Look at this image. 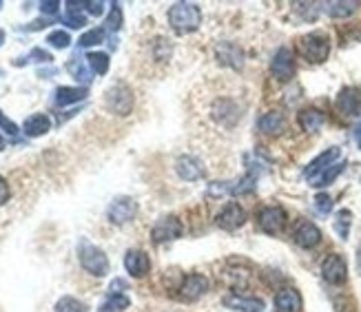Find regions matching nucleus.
<instances>
[{
    "mask_svg": "<svg viewBox=\"0 0 361 312\" xmlns=\"http://www.w3.org/2000/svg\"><path fill=\"white\" fill-rule=\"evenodd\" d=\"M209 288H211L209 279L204 275H200V273H193V275H188V277L182 279V284L178 288V297L184 304H193V301L202 299L204 294L209 292Z\"/></svg>",
    "mask_w": 361,
    "mask_h": 312,
    "instance_id": "obj_8",
    "label": "nucleus"
},
{
    "mask_svg": "<svg viewBox=\"0 0 361 312\" xmlns=\"http://www.w3.org/2000/svg\"><path fill=\"white\" fill-rule=\"evenodd\" d=\"M182 237V222L176 215H164L151 228V242L153 244H166V242H176Z\"/></svg>",
    "mask_w": 361,
    "mask_h": 312,
    "instance_id": "obj_7",
    "label": "nucleus"
},
{
    "mask_svg": "<svg viewBox=\"0 0 361 312\" xmlns=\"http://www.w3.org/2000/svg\"><path fill=\"white\" fill-rule=\"evenodd\" d=\"M322 7L331 18H348L359 9V3L357 0H331V3H324Z\"/></svg>",
    "mask_w": 361,
    "mask_h": 312,
    "instance_id": "obj_24",
    "label": "nucleus"
},
{
    "mask_svg": "<svg viewBox=\"0 0 361 312\" xmlns=\"http://www.w3.org/2000/svg\"><path fill=\"white\" fill-rule=\"evenodd\" d=\"M169 25L176 34H191L202 25V9L193 3H176L169 9Z\"/></svg>",
    "mask_w": 361,
    "mask_h": 312,
    "instance_id": "obj_2",
    "label": "nucleus"
},
{
    "mask_svg": "<svg viewBox=\"0 0 361 312\" xmlns=\"http://www.w3.org/2000/svg\"><path fill=\"white\" fill-rule=\"evenodd\" d=\"M293 242L300 248H304V251H312V248H317L322 242V230L312 222L302 220L293 232Z\"/></svg>",
    "mask_w": 361,
    "mask_h": 312,
    "instance_id": "obj_14",
    "label": "nucleus"
},
{
    "mask_svg": "<svg viewBox=\"0 0 361 312\" xmlns=\"http://www.w3.org/2000/svg\"><path fill=\"white\" fill-rule=\"evenodd\" d=\"M58 9H60V3H40V11L47 13V15L58 13Z\"/></svg>",
    "mask_w": 361,
    "mask_h": 312,
    "instance_id": "obj_42",
    "label": "nucleus"
},
{
    "mask_svg": "<svg viewBox=\"0 0 361 312\" xmlns=\"http://www.w3.org/2000/svg\"><path fill=\"white\" fill-rule=\"evenodd\" d=\"M9 197H11V191H9V184H7V180L0 175V206L3 204H7L9 201Z\"/></svg>",
    "mask_w": 361,
    "mask_h": 312,
    "instance_id": "obj_40",
    "label": "nucleus"
},
{
    "mask_svg": "<svg viewBox=\"0 0 361 312\" xmlns=\"http://www.w3.org/2000/svg\"><path fill=\"white\" fill-rule=\"evenodd\" d=\"M106 27L111 31H118L122 27V9L118 3L111 5V13H109V18H106Z\"/></svg>",
    "mask_w": 361,
    "mask_h": 312,
    "instance_id": "obj_36",
    "label": "nucleus"
},
{
    "mask_svg": "<svg viewBox=\"0 0 361 312\" xmlns=\"http://www.w3.org/2000/svg\"><path fill=\"white\" fill-rule=\"evenodd\" d=\"M222 304L235 312H262L264 310V301L259 297H246V294H240V292L228 294Z\"/></svg>",
    "mask_w": 361,
    "mask_h": 312,
    "instance_id": "obj_20",
    "label": "nucleus"
},
{
    "mask_svg": "<svg viewBox=\"0 0 361 312\" xmlns=\"http://www.w3.org/2000/svg\"><path fill=\"white\" fill-rule=\"evenodd\" d=\"M135 215H137V201L133 197H129V195L116 197L106 208V220L111 224H116V226L129 224Z\"/></svg>",
    "mask_w": 361,
    "mask_h": 312,
    "instance_id": "obj_6",
    "label": "nucleus"
},
{
    "mask_svg": "<svg viewBox=\"0 0 361 312\" xmlns=\"http://www.w3.org/2000/svg\"><path fill=\"white\" fill-rule=\"evenodd\" d=\"M339 155H341V149H337V146H331L328 151H324V153H319L315 160H312L308 166H306V170H304V175L312 182L315 177H319L326 168H331L333 164H337V160H339Z\"/></svg>",
    "mask_w": 361,
    "mask_h": 312,
    "instance_id": "obj_15",
    "label": "nucleus"
},
{
    "mask_svg": "<svg viewBox=\"0 0 361 312\" xmlns=\"http://www.w3.org/2000/svg\"><path fill=\"white\" fill-rule=\"evenodd\" d=\"M215 58L222 62V65L231 67V69H242L244 67V51L235 42H219L215 46Z\"/></svg>",
    "mask_w": 361,
    "mask_h": 312,
    "instance_id": "obj_17",
    "label": "nucleus"
},
{
    "mask_svg": "<svg viewBox=\"0 0 361 312\" xmlns=\"http://www.w3.org/2000/svg\"><path fill=\"white\" fill-rule=\"evenodd\" d=\"M27 60L29 62H51V56L36 46V49H31V54L27 56Z\"/></svg>",
    "mask_w": 361,
    "mask_h": 312,
    "instance_id": "obj_39",
    "label": "nucleus"
},
{
    "mask_svg": "<svg viewBox=\"0 0 361 312\" xmlns=\"http://www.w3.org/2000/svg\"><path fill=\"white\" fill-rule=\"evenodd\" d=\"M82 9H85V3H80V5H78V3H67L65 15H62V23H65L67 27H71V29L85 27L87 25V18H85Z\"/></svg>",
    "mask_w": 361,
    "mask_h": 312,
    "instance_id": "obj_27",
    "label": "nucleus"
},
{
    "mask_svg": "<svg viewBox=\"0 0 361 312\" xmlns=\"http://www.w3.org/2000/svg\"><path fill=\"white\" fill-rule=\"evenodd\" d=\"M133 104H135L133 91L124 82L109 87L104 93V106L116 116H129L133 111Z\"/></svg>",
    "mask_w": 361,
    "mask_h": 312,
    "instance_id": "obj_4",
    "label": "nucleus"
},
{
    "mask_svg": "<svg viewBox=\"0 0 361 312\" xmlns=\"http://www.w3.org/2000/svg\"><path fill=\"white\" fill-rule=\"evenodd\" d=\"M295 11L300 13L304 20H315L317 13L322 11V5L319 3H297L295 5Z\"/></svg>",
    "mask_w": 361,
    "mask_h": 312,
    "instance_id": "obj_34",
    "label": "nucleus"
},
{
    "mask_svg": "<svg viewBox=\"0 0 361 312\" xmlns=\"http://www.w3.org/2000/svg\"><path fill=\"white\" fill-rule=\"evenodd\" d=\"M357 270L361 275V242H359V248H357Z\"/></svg>",
    "mask_w": 361,
    "mask_h": 312,
    "instance_id": "obj_44",
    "label": "nucleus"
},
{
    "mask_svg": "<svg viewBox=\"0 0 361 312\" xmlns=\"http://www.w3.org/2000/svg\"><path fill=\"white\" fill-rule=\"evenodd\" d=\"M78 261H80V266L93 277L109 275V257L104 255L102 248H98L96 244H91L85 237L78 242Z\"/></svg>",
    "mask_w": 361,
    "mask_h": 312,
    "instance_id": "obj_3",
    "label": "nucleus"
},
{
    "mask_svg": "<svg viewBox=\"0 0 361 312\" xmlns=\"http://www.w3.org/2000/svg\"><path fill=\"white\" fill-rule=\"evenodd\" d=\"M350 226H353V213L348 208H341L337 215H335V222H333V228L339 235V239L346 242L350 237Z\"/></svg>",
    "mask_w": 361,
    "mask_h": 312,
    "instance_id": "obj_28",
    "label": "nucleus"
},
{
    "mask_svg": "<svg viewBox=\"0 0 361 312\" xmlns=\"http://www.w3.org/2000/svg\"><path fill=\"white\" fill-rule=\"evenodd\" d=\"M322 277L326 284L331 286H343L348 279V263L343 259L339 253H333L328 255L324 261H322Z\"/></svg>",
    "mask_w": 361,
    "mask_h": 312,
    "instance_id": "obj_9",
    "label": "nucleus"
},
{
    "mask_svg": "<svg viewBox=\"0 0 361 312\" xmlns=\"http://www.w3.org/2000/svg\"><path fill=\"white\" fill-rule=\"evenodd\" d=\"M56 312H89V308L75 297H62L56 304Z\"/></svg>",
    "mask_w": 361,
    "mask_h": 312,
    "instance_id": "obj_32",
    "label": "nucleus"
},
{
    "mask_svg": "<svg viewBox=\"0 0 361 312\" xmlns=\"http://www.w3.org/2000/svg\"><path fill=\"white\" fill-rule=\"evenodd\" d=\"M343 168H346V162H337V164H333L331 168H326L319 177L312 180L310 186H315V189H324V186H331V184L343 173Z\"/></svg>",
    "mask_w": 361,
    "mask_h": 312,
    "instance_id": "obj_30",
    "label": "nucleus"
},
{
    "mask_svg": "<svg viewBox=\"0 0 361 312\" xmlns=\"http://www.w3.org/2000/svg\"><path fill=\"white\" fill-rule=\"evenodd\" d=\"M124 268L133 279H142L151 273V259L145 251H129L124 255Z\"/></svg>",
    "mask_w": 361,
    "mask_h": 312,
    "instance_id": "obj_16",
    "label": "nucleus"
},
{
    "mask_svg": "<svg viewBox=\"0 0 361 312\" xmlns=\"http://www.w3.org/2000/svg\"><path fill=\"white\" fill-rule=\"evenodd\" d=\"M87 65H89V71L96 73V75H104L109 71V56L102 54V51H93L89 54L87 58Z\"/></svg>",
    "mask_w": 361,
    "mask_h": 312,
    "instance_id": "obj_31",
    "label": "nucleus"
},
{
    "mask_svg": "<svg viewBox=\"0 0 361 312\" xmlns=\"http://www.w3.org/2000/svg\"><path fill=\"white\" fill-rule=\"evenodd\" d=\"M242 116H244V111H242L240 102L233 98H217L211 104V118L224 129H233L235 124L242 120Z\"/></svg>",
    "mask_w": 361,
    "mask_h": 312,
    "instance_id": "obj_5",
    "label": "nucleus"
},
{
    "mask_svg": "<svg viewBox=\"0 0 361 312\" xmlns=\"http://www.w3.org/2000/svg\"><path fill=\"white\" fill-rule=\"evenodd\" d=\"M0 7H3V3H0Z\"/></svg>",
    "mask_w": 361,
    "mask_h": 312,
    "instance_id": "obj_47",
    "label": "nucleus"
},
{
    "mask_svg": "<svg viewBox=\"0 0 361 312\" xmlns=\"http://www.w3.org/2000/svg\"><path fill=\"white\" fill-rule=\"evenodd\" d=\"M355 142H357V146L361 149V124L355 129Z\"/></svg>",
    "mask_w": 361,
    "mask_h": 312,
    "instance_id": "obj_43",
    "label": "nucleus"
},
{
    "mask_svg": "<svg viewBox=\"0 0 361 312\" xmlns=\"http://www.w3.org/2000/svg\"><path fill=\"white\" fill-rule=\"evenodd\" d=\"M0 129H3L7 135H11V137H16V135H18L20 131H18V127H16V124L3 113V111H0Z\"/></svg>",
    "mask_w": 361,
    "mask_h": 312,
    "instance_id": "obj_38",
    "label": "nucleus"
},
{
    "mask_svg": "<svg viewBox=\"0 0 361 312\" xmlns=\"http://www.w3.org/2000/svg\"><path fill=\"white\" fill-rule=\"evenodd\" d=\"M23 131L25 135L29 137H40V135H47L51 131V120L49 116H44V113H34V116H29L23 124Z\"/></svg>",
    "mask_w": 361,
    "mask_h": 312,
    "instance_id": "obj_22",
    "label": "nucleus"
},
{
    "mask_svg": "<svg viewBox=\"0 0 361 312\" xmlns=\"http://www.w3.org/2000/svg\"><path fill=\"white\" fill-rule=\"evenodd\" d=\"M85 11L91 13V15H102L104 13V3H85Z\"/></svg>",
    "mask_w": 361,
    "mask_h": 312,
    "instance_id": "obj_41",
    "label": "nucleus"
},
{
    "mask_svg": "<svg viewBox=\"0 0 361 312\" xmlns=\"http://www.w3.org/2000/svg\"><path fill=\"white\" fill-rule=\"evenodd\" d=\"M104 40V29H89L87 34L80 36V40H78V44L80 46H93V44H100Z\"/></svg>",
    "mask_w": 361,
    "mask_h": 312,
    "instance_id": "obj_35",
    "label": "nucleus"
},
{
    "mask_svg": "<svg viewBox=\"0 0 361 312\" xmlns=\"http://www.w3.org/2000/svg\"><path fill=\"white\" fill-rule=\"evenodd\" d=\"M257 129L264 135H279L286 131V118L279 111H269L257 120Z\"/></svg>",
    "mask_w": 361,
    "mask_h": 312,
    "instance_id": "obj_21",
    "label": "nucleus"
},
{
    "mask_svg": "<svg viewBox=\"0 0 361 312\" xmlns=\"http://www.w3.org/2000/svg\"><path fill=\"white\" fill-rule=\"evenodd\" d=\"M87 98L85 87H60L56 89V104L58 106H69L75 102H82Z\"/></svg>",
    "mask_w": 361,
    "mask_h": 312,
    "instance_id": "obj_25",
    "label": "nucleus"
},
{
    "mask_svg": "<svg viewBox=\"0 0 361 312\" xmlns=\"http://www.w3.org/2000/svg\"><path fill=\"white\" fill-rule=\"evenodd\" d=\"M131 306V299L124 292H109L106 299L100 304L98 312H122Z\"/></svg>",
    "mask_w": 361,
    "mask_h": 312,
    "instance_id": "obj_26",
    "label": "nucleus"
},
{
    "mask_svg": "<svg viewBox=\"0 0 361 312\" xmlns=\"http://www.w3.org/2000/svg\"><path fill=\"white\" fill-rule=\"evenodd\" d=\"M47 42H49L54 49H67V46L71 44V36L67 34V31L56 29V31H51L49 36H47Z\"/></svg>",
    "mask_w": 361,
    "mask_h": 312,
    "instance_id": "obj_33",
    "label": "nucleus"
},
{
    "mask_svg": "<svg viewBox=\"0 0 361 312\" xmlns=\"http://www.w3.org/2000/svg\"><path fill=\"white\" fill-rule=\"evenodd\" d=\"M297 51L310 65H322L331 56V38L324 31H310L297 40Z\"/></svg>",
    "mask_w": 361,
    "mask_h": 312,
    "instance_id": "obj_1",
    "label": "nucleus"
},
{
    "mask_svg": "<svg viewBox=\"0 0 361 312\" xmlns=\"http://www.w3.org/2000/svg\"><path fill=\"white\" fill-rule=\"evenodd\" d=\"M315 208H317V213L328 215V213L333 211V197L328 195V193H319V195L315 197Z\"/></svg>",
    "mask_w": 361,
    "mask_h": 312,
    "instance_id": "obj_37",
    "label": "nucleus"
},
{
    "mask_svg": "<svg viewBox=\"0 0 361 312\" xmlns=\"http://www.w3.org/2000/svg\"><path fill=\"white\" fill-rule=\"evenodd\" d=\"M271 73L277 82H290L295 73H297V65H295V56L288 46H281L277 49V54L273 56L271 62Z\"/></svg>",
    "mask_w": 361,
    "mask_h": 312,
    "instance_id": "obj_10",
    "label": "nucleus"
},
{
    "mask_svg": "<svg viewBox=\"0 0 361 312\" xmlns=\"http://www.w3.org/2000/svg\"><path fill=\"white\" fill-rule=\"evenodd\" d=\"M176 173L184 182H195L200 177H204V166L197 158H193V155H182V158L176 160Z\"/></svg>",
    "mask_w": 361,
    "mask_h": 312,
    "instance_id": "obj_19",
    "label": "nucleus"
},
{
    "mask_svg": "<svg viewBox=\"0 0 361 312\" xmlns=\"http://www.w3.org/2000/svg\"><path fill=\"white\" fill-rule=\"evenodd\" d=\"M87 60H82L80 56H71L69 62H67V71L75 77V80H80V82H89L91 80V71L87 69Z\"/></svg>",
    "mask_w": 361,
    "mask_h": 312,
    "instance_id": "obj_29",
    "label": "nucleus"
},
{
    "mask_svg": "<svg viewBox=\"0 0 361 312\" xmlns=\"http://www.w3.org/2000/svg\"><path fill=\"white\" fill-rule=\"evenodd\" d=\"M297 122H300L302 131L306 133H315L324 127V113L319 111V108H304V111H300V116H297Z\"/></svg>",
    "mask_w": 361,
    "mask_h": 312,
    "instance_id": "obj_23",
    "label": "nucleus"
},
{
    "mask_svg": "<svg viewBox=\"0 0 361 312\" xmlns=\"http://www.w3.org/2000/svg\"><path fill=\"white\" fill-rule=\"evenodd\" d=\"M3 42H5V31L0 29V44H3Z\"/></svg>",
    "mask_w": 361,
    "mask_h": 312,
    "instance_id": "obj_45",
    "label": "nucleus"
},
{
    "mask_svg": "<svg viewBox=\"0 0 361 312\" xmlns=\"http://www.w3.org/2000/svg\"><path fill=\"white\" fill-rule=\"evenodd\" d=\"M335 108L343 118H357L361 113V91L357 87H346L339 91Z\"/></svg>",
    "mask_w": 361,
    "mask_h": 312,
    "instance_id": "obj_13",
    "label": "nucleus"
},
{
    "mask_svg": "<svg viewBox=\"0 0 361 312\" xmlns=\"http://www.w3.org/2000/svg\"><path fill=\"white\" fill-rule=\"evenodd\" d=\"M215 224L222 230H228V232L238 230L246 224V211L238 204V201H228V204L217 213Z\"/></svg>",
    "mask_w": 361,
    "mask_h": 312,
    "instance_id": "obj_12",
    "label": "nucleus"
},
{
    "mask_svg": "<svg viewBox=\"0 0 361 312\" xmlns=\"http://www.w3.org/2000/svg\"><path fill=\"white\" fill-rule=\"evenodd\" d=\"M257 226L266 235H279L286 228V211L281 206H264L257 213Z\"/></svg>",
    "mask_w": 361,
    "mask_h": 312,
    "instance_id": "obj_11",
    "label": "nucleus"
},
{
    "mask_svg": "<svg viewBox=\"0 0 361 312\" xmlns=\"http://www.w3.org/2000/svg\"><path fill=\"white\" fill-rule=\"evenodd\" d=\"M304 301L295 288H281L275 294V312H302Z\"/></svg>",
    "mask_w": 361,
    "mask_h": 312,
    "instance_id": "obj_18",
    "label": "nucleus"
},
{
    "mask_svg": "<svg viewBox=\"0 0 361 312\" xmlns=\"http://www.w3.org/2000/svg\"><path fill=\"white\" fill-rule=\"evenodd\" d=\"M0 149H5V139H3V135H0Z\"/></svg>",
    "mask_w": 361,
    "mask_h": 312,
    "instance_id": "obj_46",
    "label": "nucleus"
}]
</instances>
